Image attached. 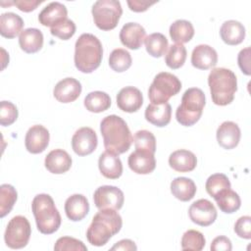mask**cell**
<instances>
[{
	"instance_id": "cell-13",
	"label": "cell",
	"mask_w": 251,
	"mask_h": 251,
	"mask_svg": "<svg viewBox=\"0 0 251 251\" xmlns=\"http://www.w3.org/2000/svg\"><path fill=\"white\" fill-rule=\"evenodd\" d=\"M49 139L50 134L48 129L41 125H35L29 127L26 131L25 145L29 153L39 154L47 148Z\"/></svg>"
},
{
	"instance_id": "cell-41",
	"label": "cell",
	"mask_w": 251,
	"mask_h": 251,
	"mask_svg": "<svg viewBox=\"0 0 251 251\" xmlns=\"http://www.w3.org/2000/svg\"><path fill=\"white\" fill-rule=\"evenodd\" d=\"M19 113L15 104L10 101H1L0 103V124L3 126H11L18 119Z\"/></svg>"
},
{
	"instance_id": "cell-39",
	"label": "cell",
	"mask_w": 251,
	"mask_h": 251,
	"mask_svg": "<svg viewBox=\"0 0 251 251\" xmlns=\"http://www.w3.org/2000/svg\"><path fill=\"white\" fill-rule=\"evenodd\" d=\"M133 142L137 150H146L152 153L156 151V138L149 130L141 129L136 131L133 135Z\"/></svg>"
},
{
	"instance_id": "cell-43",
	"label": "cell",
	"mask_w": 251,
	"mask_h": 251,
	"mask_svg": "<svg viewBox=\"0 0 251 251\" xmlns=\"http://www.w3.org/2000/svg\"><path fill=\"white\" fill-rule=\"evenodd\" d=\"M234 232L241 238H251V217L243 216L240 217L234 225Z\"/></svg>"
},
{
	"instance_id": "cell-36",
	"label": "cell",
	"mask_w": 251,
	"mask_h": 251,
	"mask_svg": "<svg viewBox=\"0 0 251 251\" xmlns=\"http://www.w3.org/2000/svg\"><path fill=\"white\" fill-rule=\"evenodd\" d=\"M17 191L13 185L4 183L0 186V217L4 218L13 209L17 201Z\"/></svg>"
},
{
	"instance_id": "cell-18",
	"label": "cell",
	"mask_w": 251,
	"mask_h": 251,
	"mask_svg": "<svg viewBox=\"0 0 251 251\" xmlns=\"http://www.w3.org/2000/svg\"><path fill=\"white\" fill-rule=\"evenodd\" d=\"M240 128L237 124L226 121L217 129V141L225 149L235 148L240 140Z\"/></svg>"
},
{
	"instance_id": "cell-30",
	"label": "cell",
	"mask_w": 251,
	"mask_h": 251,
	"mask_svg": "<svg viewBox=\"0 0 251 251\" xmlns=\"http://www.w3.org/2000/svg\"><path fill=\"white\" fill-rule=\"evenodd\" d=\"M220 210L226 214H231L237 211L241 206L239 195L232 189H225L214 197Z\"/></svg>"
},
{
	"instance_id": "cell-19",
	"label": "cell",
	"mask_w": 251,
	"mask_h": 251,
	"mask_svg": "<svg viewBox=\"0 0 251 251\" xmlns=\"http://www.w3.org/2000/svg\"><path fill=\"white\" fill-rule=\"evenodd\" d=\"M68 19V11L64 4L51 2L38 15L39 23L44 26L53 27Z\"/></svg>"
},
{
	"instance_id": "cell-29",
	"label": "cell",
	"mask_w": 251,
	"mask_h": 251,
	"mask_svg": "<svg viewBox=\"0 0 251 251\" xmlns=\"http://www.w3.org/2000/svg\"><path fill=\"white\" fill-rule=\"evenodd\" d=\"M196 185L191 178L179 176L171 182V192L178 200L186 202L191 200L196 193Z\"/></svg>"
},
{
	"instance_id": "cell-5",
	"label": "cell",
	"mask_w": 251,
	"mask_h": 251,
	"mask_svg": "<svg viewBox=\"0 0 251 251\" xmlns=\"http://www.w3.org/2000/svg\"><path fill=\"white\" fill-rule=\"evenodd\" d=\"M31 210L37 229L43 234H51L61 226V215L49 194H37L31 202Z\"/></svg>"
},
{
	"instance_id": "cell-17",
	"label": "cell",
	"mask_w": 251,
	"mask_h": 251,
	"mask_svg": "<svg viewBox=\"0 0 251 251\" xmlns=\"http://www.w3.org/2000/svg\"><path fill=\"white\" fill-rule=\"evenodd\" d=\"M81 93V83L74 77L60 80L54 87V97L61 103H71L78 98Z\"/></svg>"
},
{
	"instance_id": "cell-21",
	"label": "cell",
	"mask_w": 251,
	"mask_h": 251,
	"mask_svg": "<svg viewBox=\"0 0 251 251\" xmlns=\"http://www.w3.org/2000/svg\"><path fill=\"white\" fill-rule=\"evenodd\" d=\"M72 157L63 149H54L45 157V168L52 174L60 175L68 172L72 167Z\"/></svg>"
},
{
	"instance_id": "cell-12",
	"label": "cell",
	"mask_w": 251,
	"mask_h": 251,
	"mask_svg": "<svg viewBox=\"0 0 251 251\" xmlns=\"http://www.w3.org/2000/svg\"><path fill=\"white\" fill-rule=\"evenodd\" d=\"M188 215L194 224L201 226H208L216 221L217 210L211 201L199 199L190 205Z\"/></svg>"
},
{
	"instance_id": "cell-11",
	"label": "cell",
	"mask_w": 251,
	"mask_h": 251,
	"mask_svg": "<svg viewBox=\"0 0 251 251\" xmlns=\"http://www.w3.org/2000/svg\"><path fill=\"white\" fill-rule=\"evenodd\" d=\"M97 143L96 132L88 126L78 128L72 137V148L78 156L91 154L96 149Z\"/></svg>"
},
{
	"instance_id": "cell-25",
	"label": "cell",
	"mask_w": 251,
	"mask_h": 251,
	"mask_svg": "<svg viewBox=\"0 0 251 251\" xmlns=\"http://www.w3.org/2000/svg\"><path fill=\"white\" fill-rule=\"evenodd\" d=\"M145 119L150 124L163 127L171 122L172 107L167 102L164 104H149L145 110Z\"/></svg>"
},
{
	"instance_id": "cell-24",
	"label": "cell",
	"mask_w": 251,
	"mask_h": 251,
	"mask_svg": "<svg viewBox=\"0 0 251 251\" xmlns=\"http://www.w3.org/2000/svg\"><path fill=\"white\" fill-rule=\"evenodd\" d=\"M170 167L179 173H188L193 171L197 165V158L189 150L179 149L174 151L169 157Z\"/></svg>"
},
{
	"instance_id": "cell-4",
	"label": "cell",
	"mask_w": 251,
	"mask_h": 251,
	"mask_svg": "<svg viewBox=\"0 0 251 251\" xmlns=\"http://www.w3.org/2000/svg\"><path fill=\"white\" fill-rule=\"evenodd\" d=\"M208 84L214 104L226 106L233 101L237 90V78L229 69H213L208 76Z\"/></svg>"
},
{
	"instance_id": "cell-40",
	"label": "cell",
	"mask_w": 251,
	"mask_h": 251,
	"mask_svg": "<svg viewBox=\"0 0 251 251\" xmlns=\"http://www.w3.org/2000/svg\"><path fill=\"white\" fill-rule=\"evenodd\" d=\"M55 251H86L87 247L81 240L70 236H63L57 239L54 245Z\"/></svg>"
},
{
	"instance_id": "cell-46",
	"label": "cell",
	"mask_w": 251,
	"mask_h": 251,
	"mask_svg": "<svg viewBox=\"0 0 251 251\" xmlns=\"http://www.w3.org/2000/svg\"><path fill=\"white\" fill-rule=\"evenodd\" d=\"M41 3H42V1H39V0H16V1H13V5L18 7V9L23 12L33 11Z\"/></svg>"
},
{
	"instance_id": "cell-2",
	"label": "cell",
	"mask_w": 251,
	"mask_h": 251,
	"mask_svg": "<svg viewBox=\"0 0 251 251\" xmlns=\"http://www.w3.org/2000/svg\"><path fill=\"white\" fill-rule=\"evenodd\" d=\"M122 226V217L117 210H99L92 218V222L86 230V238L91 245L103 246L121 230Z\"/></svg>"
},
{
	"instance_id": "cell-32",
	"label": "cell",
	"mask_w": 251,
	"mask_h": 251,
	"mask_svg": "<svg viewBox=\"0 0 251 251\" xmlns=\"http://www.w3.org/2000/svg\"><path fill=\"white\" fill-rule=\"evenodd\" d=\"M84 107L92 113H101L108 110L111 106V98L104 91L89 92L84 98Z\"/></svg>"
},
{
	"instance_id": "cell-35",
	"label": "cell",
	"mask_w": 251,
	"mask_h": 251,
	"mask_svg": "<svg viewBox=\"0 0 251 251\" xmlns=\"http://www.w3.org/2000/svg\"><path fill=\"white\" fill-rule=\"evenodd\" d=\"M186 55H187L186 48L182 44H179V43L172 44L169 47L168 52L165 56L166 65L173 70L179 69L180 67L183 66L186 60Z\"/></svg>"
},
{
	"instance_id": "cell-3",
	"label": "cell",
	"mask_w": 251,
	"mask_h": 251,
	"mask_svg": "<svg viewBox=\"0 0 251 251\" xmlns=\"http://www.w3.org/2000/svg\"><path fill=\"white\" fill-rule=\"evenodd\" d=\"M103 47L100 40L91 33H82L75 44V66L84 74H90L101 64Z\"/></svg>"
},
{
	"instance_id": "cell-15",
	"label": "cell",
	"mask_w": 251,
	"mask_h": 251,
	"mask_svg": "<svg viewBox=\"0 0 251 251\" xmlns=\"http://www.w3.org/2000/svg\"><path fill=\"white\" fill-rule=\"evenodd\" d=\"M142 104V93L134 86H126L122 88L117 95V105L124 112H136L141 108Z\"/></svg>"
},
{
	"instance_id": "cell-44",
	"label": "cell",
	"mask_w": 251,
	"mask_h": 251,
	"mask_svg": "<svg viewBox=\"0 0 251 251\" xmlns=\"http://www.w3.org/2000/svg\"><path fill=\"white\" fill-rule=\"evenodd\" d=\"M237 62L240 70L246 75H250V47H246L238 53Z\"/></svg>"
},
{
	"instance_id": "cell-45",
	"label": "cell",
	"mask_w": 251,
	"mask_h": 251,
	"mask_svg": "<svg viewBox=\"0 0 251 251\" xmlns=\"http://www.w3.org/2000/svg\"><path fill=\"white\" fill-rule=\"evenodd\" d=\"M210 248L212 251H230L232 249V245L229 238L220 235L213 239Z\"/></svg>"
},
{
	"instance_id": "cell-1",
	"label": "cell",
	"mask_w": 251,
	"mask_h": 251,
	"mask_svg": "<svg viewBox=\"0 0 251 251\" xmlns=\"http://www.w3.org/2000/svg\"><path fill=\"white\" fill-rule=\"evenodd\" d=\"M100 131L105 149L116 155L126 152L133 141L126 123L117 115L105 117L100 123Z\"/></svg>"
},
{
	"instance_id": "cell-38",
	"label": "cell",
	"mask_w": 251,
	"mask_h": 251,
	"mask_svg": "<svg viewBox=\"0 0 251 251\" xmlns=\"http://www.w3.org/2000/svg\"><path fill=\"white\" fill-rule=\"evenodd\" d=\"M205 188L208 194L214 198L221 191L230 188V181L224 174H214L207 178Z\"/></svg>"
},
{
	"instance_id": "cell-27",
	"label": "cell",
	"mask_w": 251,
	"mask_h": 251,
	"mask_svg": "<svg viewBox=\"0 0 251 251\" xmlns=\"http://www.w3.org/2000/svg\"><path fill=\"white\" fill-rule=\"evenodd\" d=\"M19 44L25 53H36L43 46V34L38 28H25L19 35Z\"/></svg>"
},
{
	"instance_id": "cell-10",
	"label": "cell",
	"mask_w": 251,
	"mask_h": 251,
	"mask_svg": "<svg viewBox=\"0 0 251 251\" xmlns=\"http://www.w3.org/2000/svg\"><path fill=\"white\" fill-rule=\"evenodd\" d=\"M93 201L99 210L113 209L118 211L124 205L125 196L124 192L117 186L102 185L95 190Z\"/></svg>"
},
{
	"instance_id": "cell-33",
	"label": "cell",
	"mask_w": 251,
	"mask_h": 251,
	"mask_svg": "<svg viewBox=\"0 0 251 251\" xmlns=\"http://www.w3.org/2000/svg\"><path fill=\"white\" fill-rule=\"evenodd\" d=\"M144 43L148 54L155 58L162 57L169 47L167 37L160 32H154L146 36Z\"/></svg>"
},
{
	"instance_id": "cell-37",
	"label": "cell",
	"mask_w": 251,
	"mask_h": 251,
	"mask_svg": "<svg viewBox=\"0 0 251 251\" xmlns=\"http://www.w3.org/2000/svg\"><path fill=\"white\" fill-rule=\"evenodd\" d=\"M206 243L204 235L195 229H188L181 237V249L182 250H194L200 251L204 248Z\"/></svg>"
},
{
	"instance_id": "cell-14",
	"label": "cell",
	"mask_w": 251,
	"mask_h": 251,
	"mask_svg": "<svg viewBox=\"0 0 251 251\" xmlns=\"http://www.w3.org/2000/svg\"><path fill=\"white\" fill-rule=\"evenodd\" d=\"M129 169L138 175H148L156 168L154 153L146 150H135L128 156Z\"/></svg>"
},
{
	"instance_id": "cell-7",
	"label": "cell",
	"mask_w": 251,
	"mask_h": 251,
	"mask_svg": "<svg viewBox=\"0 0 251 251\" xmlns=\"http://www.w3.org/2000/svg\"><path fill=\"white\" fill-rule=\"evenodd\" d=\"M180 89L181 82L176 75L162 72L154 77L148 89V97L153 104H164L172 96L177 94Z\"/></svg>"
},
{
	"instance_id": "cell-48",
	"label": "cell",
	"mask_w": 251,
	"mask_h": 251,
	"mask_svg": "<svg viewBox=\"0 0 251 251\" xmlns=\"http://www.w3.org/2000/svg\"><path fill=\"white\" fill-rule=\"evenodd\" d=\"M137 249L135 243L130 239H122L117 242L111 250H126V251H135Z\"/></svg>"
},
{
	"instance_id": "cell-42",
	"label": "cell",
	"mask_w": 251,
	"mask_h": 251,
	"mask_svg": "<svg viewBox=\"0 0 251 251\" xmlns=\"http://www.w3.org/2000/svg\"><path fill=\"white\" fill-rule=\"evenodd\" d=\"M50 32L52 35L57 36L62 40H68L75 32V24L72 20L67 19L61 24L51 27Z\"/></svg>"
},
{
	"instance_id": "cell-28",
	"label": "cell",
	"mask_w": 251,
	"mask_h": 251,
	"mask_svg": "<svg viewBox=\"0 0 251 251\" xmlns=\"http://www.w3.org/2000/svg\"><path fill=\"white\" fill-rule=\"evenodd\" d=\"M24 20L16 13L7 12L0 16V33L6 38H15L23 30Z\"/></svg>"
},
{
	"instance_id": "cell-8",
	"label": "cell",
	"mask_w": 251,
	"mask_h": 251,
	"mask_svg": "<svg viewBox=\"0 0 251 251\" xmlns=\"http://www.w3.org/2000/svg\"><path fill=\"white\" fill-rule=\"evenodd\" d=\"M92 17L96 26L102 30L115 28L123 14L120 1L117 0H98L91 9Z\"/></svg>"
},
{
	"instance_id": "cell-23",
	"label": "cell",
	"mask_w": 251,
	"mask_h": 251,
	"mask_svg": "<svg viewBox=\"0 0 251 251\" xmlns=\"http://www.w3.org/2000/svg\"><path fill=\"white\" fill-rule=\"evenodd\" d=\"M98 167L100 173L107 178L116 179L123 174V164L118 155L106 150L98 160Z\"/></svg>"
},
{
	"instance_id": "cell-20",
	"label": "cell",
	"mask_w": 251,
	"mask_h": 251,
	"mask_svg": "<svg viewBox=\"0 0 251 251\" xmlns=\"http://www.w3.org/2000/svg\"><path fill=\"white\" fill-rule=\"evenodd\" d=\"M217 51L207 44L197 45L191 54V64L199 70H208L217 65Z\"/></svg>"
},
{
	"instance_id": "cell-9",
	"label": "cell",
	"mask_w": 251,
	"mask_h": 251,
	"mask_svg": "<svg viewBox=\"0 0 251 251\" xmlns=\"http://www.w3.org/2000/svg\"><path fill=\"white\" fill-rule=\"evenodd\" d=\"M31 234V227L28 220L24 216L13 217L6 226L4 240L8 247L21 249L26 246Z\"/></svg>"
},
{
	"instance_id": "cell-31",
	"label": "cell",
	"mask_w": 251,
	"mask_h": 251,
	"mask_svg": "<svg viewBox=\"0 0 251 251\" xmlns=\"http://www.w3.org/2000/svg\"><path fill=\"white\" fill-rule=\"evenodd\" d=\"M170 36L176 43H185L192 39L194 27L189 21L176 20L170 26Z\"/></svg>"
},
{
	"instance_id": "cell-47",
	"label": "cell",
	"mask_w": 251,
	"mask_h": 251,
	"mask_svg": "<svg viewBox=\"0 0 251 251\" xmlns=\"http://www.w3.org/2000/svg\"><path fill=\"white\" fill-rule=\"evenodd\" d=\"M157 3V1H141V0H128L127 5L129 9L133 12H144L146 11L150 6Z\"/></svg>"
},
{
	"instance_id": "cell-6",
	"label": "cell",
	"mask_w": 251,
	"mask_h": 251,
	"mask_svg": "<svg viewBox=\"0 0 251 251\" xmlns=\"http://www.w3.org/2000/svg\"><path fill=\"white\" fill-rule=\"evenodd\" d=\"M205 104V94L200 88L186 89L181 97V103L176 111V121L184 126H193L201 118Z\"/></svg>"
},
{
	"instance_id": "cell-22",
	"label": "cell",
	"mask_w": 251,
	"mask_h": 251,
	"mask_svg": "<svg viewBox=\"0 0 251 251\" xmlns=\"http://www.w3.org/2000/svg\"><path fill=\"white\" fill-rule=\"evenodd\" d=\"M65 212L69 220L81 221L89 212V203L82 194H73L65 202Z\"/></svg>"
},
{
	"instance_id": "cell-16",
	"label": "cell",
	"mask_w": 251,
	"mask_h": 251,
	"mask_svg": "<svg viewBox=\"0 0 251 251\" xmlns=\"http://www.w3.org/2000/svg\"><path fill=\"white\" fill-rule=\"evenodd\" d=\"M145 28L137 23H127L123 25L120 31V40L126 47L137 50L141 47L145 39Z\"/></svg>"
},
{
	"instance_id": "cell-26",
	"label": "cell",
	"mask_w": 251,
	"mask_h": 251,
	"mask_svg": "<svg viewBox=\"0 0 251 251\" xmlns=\"http://www.w3.org/2000/svg\"><path fill=\"white\" fill-rule=\"evenodd\" d=\"M245 33L244 25L235 20L226 21L220 28L221 38L228 45L240 44L245 38Z\"/></svg>"
},
{
	"instance_id": "cell-34",
	"label": "cell",
	"mask_w": 251,
	"mask_h": 251,
	"mask_svg": "<svg viewBox=\"0 0 251 251\" xmlns=\"http://www.w3.org/2000/svg\"><path fill=\"white\" fill-rule=\"evenodd\" d=\"M131 63L132 59L129 52L123 48L114 49L109 56V66L117 73H123L128 70Z\"/></svg>"
}]
</instances>
